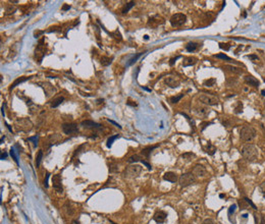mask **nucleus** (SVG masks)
<instances>
[{"label":"nucleus","mask_w":265,"mask_h":224,"mask_svg":"<svg viewBox=\"0 0 265 224\" xmlns=\"http://www.w3.org/2000/svg\"><path fill=\"white\" fill-rule=\"evenodd\" d=\"M242 156H243L245 159H247L249 161H254L257 159L258 157V151H257V148L254 145L251 144H247L243 147L242 149Z\"/></svg>","instance_id":"nucleus-1"},{"label":"nucleus","mask_w":265,"mask_h":224,"mask_svg":"<svg viewBox=\"0 0 265 224\" xmlns=\"http://www.w3.org/2000/svg\"><path fill=\"white\" fill-rule=\"evenodd\" d=\"M240 137L243 141L250 142L256 137V130L252 126H243L240 132Z\"/></svg>","instance_id":"nucleus-2"},{"label":"nucleus","mask_w":265,"mask_h":224,"mask_svg":"<svg viewBox=\"0 0 265 224\" xmlns=\"http://www.w3.org/2000/svg\"><path fill=\"white\" fill-rule=\"evenodd\" d=\"M142 171V167L140 165H130L128 166L124 170V176L126 177H130V178H132V177H137L140 173Z\"/></svg>","instance_id":"nucleus-3"},{"label":"nucleus","mask_w":265,"mask_h":224,"mask_svg":"<svg viewBox=\"0 0 265 224\" xmlns=\"http://www.w3.org/2000/svg\"><path fill=\"white\" fill-rule=\"evenodd\" d=\"M195 181H196V178H195V175L193 173H185L178 179V183H180V185L182 187H189V185L193 184Z\"/></svg>","instance_id":"nucleus-4"},{"label":"nucleus","mask_w":265,"mask_h":224,"mask_svg":"<svg viewBox=\"0 0 265 224\" xmlns=\"http://www.w3.org/2000/svg\"><path fill=\"white\" fill-rule=\"evenodd\" d=\"M187 17L184 13H175L170 17V24L172 27H182L186 24Z\"/></svg>","instance_id":"nucleus-5"},{"label":"nucleus","mask_w":265,"mask_h":224,"mask_svg":"<svg viewBox=\"0 0 265 224\" xmlns=\"http://www.w3.org/2000/svg\"><path fill=\"white\" fill-rule=\"evenodd\" d=\"M201 102H203L206 105L209 106H214L218 104V98L214 95H210V94H202L200 97H199Z\"/></svg>","instance_id":"nucleus-6"},{"label":"nucleus","mask_w":265,"mask_h":224,"mask_svg":"<svg viewBox=\"0 0 265 224\" xmlns=\"http://www.w3.org/2000/svg\"><path fill=\"white\" fill-rule=\"evenodd\" d=\"M52 183H53V187L55 188V191L58 192V194H62L63 192V188H62L61 185V177L60 175L55 174L52 177Z\"/></svg>","instance_id":"nucleus-7"},{"label":"nucleus","mask_w":265,"mask_h":224,"mask_svg":"<svg viewBox=\"0 0 265 224\" xmlns=\"http://www.w3.org/2000/svg\"><path fill=\"white\" fill-rule=\"evenodd\" d=\"M62 130L65 134H76L78 132V126L75 123H64L62 124Z\"/></svg>","instance_id":"nucleus-8"},{"label":"nucleus","mask_w":265,"mask_h":224,"mask_svg":"<svg viewBox=\"0 0 265 224\" xmlns=\"http://www.w3.org/2000/svg\"><path fill=\"white\" fill-rule=\"evenodd\" d=\"M193 174L195 176H199V177H203L206 175V173H207V170H206V168L204 167L203 165H200V164H197L194 166L193 168Z\"/></svg>","instance_id":"nucleus-9"},{"label":"nucleus","mask_w":265,"mask_h":224,"mask_svg":"<svg viewBox=\"0 0 265 224\" xmlns=\"http://www.w3.org/2000/svg\"><path fill=\"white\" fill-rule=\"evenodd\" d=\"M163 22H164V21H163V18L161 17H159V15H154V17H152L149 20L148 25L151 26L152 28H156V27L162 25Z\"/></svg>","instance_id":"nucleus-10"},{"label":"nucleus","mask_w":265,"mask_h":224,"mask_svg":"<svg viewBox=\"0 0 265 224\" xmlns=\"http://www.w3.org/2000/svg\"><path fill=\"white\" fill-rule=\"evenodd\" d=\"M165 84L170 88H178L180 86V80L174 78V76H168V78H165L164 80Z\"/></svg>","instance_id":"nucleus-11"},{"label":"nucleus","mask_w":265,"mask_h":224,"mask_svg":"<svg viewBox=\"0 0 265 224\" xmlns=\"http://www.w3.org/2000/svg\"><path fill=\"white\" fill-rule=\"evenodd\" d=\"M166 217H167V214L165 213L164 211H158L154 215V220L157 223H163V222L165 221Z\"/></svg>","instance_id":"nucleus-12"},{"label":"nucleus","mask_w":265,"mask_h":224,"mask_svg":"<svg viewBox=\"0 0 265 224\" xmlns=\"http://www.w3.org/2000/svg\"><path fill=\"white\" fill-rule=\"evenodd\" d=\"M245 82H246L248 85H250V86H252V87H259V85H260L259 80H257V79H255L254 76H252V75L245 76Z\"/></svg>","instance_id":"nucleus-13"},{"label":"nucleus","mask_w":265,"mask_h":224,"mask_svg":"<svg viewBox=\"0 0 265 224\" xmlns=\"http://www.w3.org/2000/svg\"><path fill=\"white\" fill-rule=\"evenodd\" d=\"M163 179L166 181H169V183H177L178 175L175 174L174 172H166L165 174L163 175Z\"/></svg>","instance_id":"nucleus-14"},{"label":"nucleus","mask_w":265,"mask_h":224,"mask_svg":"<svg viewBox=\"0 0 265 224\" xmlns=\"http://www.w3.org/2000/svg\"><path fill=\"white\" fill-rule=\"evenodd\" d=\"M81 125L84 127H87V129H99V127H101L99 123H96L91 120H85L81 123Z\"/></svg>","instance_id":"nucleus-15"},{"label":"nucleus","mask_w":265,"mask_h":224,"mask_svg":"<svg viewBox=\"0 0 265 224\" xmlns=\"http://www.w3.org/2000/svg\"><path fill=\"white\" fill-rule=\"evenodd\" d=\"M42 42H43V41L40 42V44H39L38 48L36 49V57L38 58L39 62H41L43 56H44V54H45V53H44V49H43V47H42Z\"/></svg>","instance_id":"nucleus-16"},{"label":"nucleus","mask_w":265,"mask_h":224,"mask_svg":"<svg viewBox=\"0 0 265 224\" xmlns=\"http://www.w3.org/2000/svg\"><path fill=\"white\" fill-rule=\"evenodd\" d=\"M196 62H197L196 57H186L184 59V62H182V65L184 66H190V65H194Z\"/></svg>","instance_id":"nucleus-17"},{"label":"nucleus","mask_w":265,"mask_h":224,"mask_svg":"<svg viewBox=\"0 0 265 224\" xmlns=\"http://www.w3.org/2000/svg\"><path fill=\"white\" fill-rule=\"evenodd\" d=\"M30 79H31V78H27V76H22V78L17 79V80H15L14 82L12 83V85H11V86H10L9 90H12V89H14L15 87L18 86V85L22 84V83H24V82H26V80H30Z\"/></svg>","instance_id":"nucleus-18"},{"label":"nucleus","mask_w":265,"mask_h":224,"mask_svg":"<svg viewBox=\"0 0 265 224\" xmlns=\"http://www.w3.org/2000/svg\"><path fill=\"white\" fill-rule=\"evenodd\" d=\"M155 148H157V146H153V147H148V148H145V149H143L142 150V155L143 156H145L146 158H149L150 157V154H151V152L153 151V150L155 149Z\"/></svg>","instance_id":"nucleus-19"},{"label":"nucleus","mask_w":265,"mask_h":224,"mask_svg":"<svg viewBox=\"0 0 265 224\" xmlns=\"http://www.w3.org/2000/svg\"><path fill=\"white\" fill-rule=\"evenodd\" d=\"M135 4H136V3H135L134 1H131V2L127 3V4L122 7V13H127V12H128V11L131 10V8H132V7L135 6Z\"/></svg>","instance_id":"nucleus-20"},{"label":"nucleus","mask_w":265,"mask_h":224,"mask_svg":"<svg viewBox=\"0 0 265 224\" xmlns=\"http://www.w3.org/2000/svg\"><path fill=\"white\" fill-rule=\"evenodd\" d=\"M64 101V98L63 97H58V98H56V99H54L53 101H52V103H51V107L52 108H56V107H58L60 105V104L62 103Z\"/></svg>","instance_id":"nucleus-21"},{"label":"nucleus","mask_w":265,"mask_h":224,"mask_svg":"<svg viewBox=\"0 0 265 224\" xmlns=\"http://www.w3.org/2000/svg\"><path fill=\"white\" fill-rule=\"evenodd\" d=\"M100 62H101V64L103 65V66H108V65L112 62V58H110V57H107V56H103L102 58H101Z\"/></svg>","instance_id":"nucleus-22"},{"label":"nucleus","mask_w":265,"mask_h":224,"mask_svg":"<svg viewBox=\"0 0 265 224\" xmlns=\"http://www.w3.org/2000/svg\"><path fill=\"white\" fill-rule=\"evenodd\" d=\"M198 44L197 43H195V42H190V43H188V45H187V50H188L189 52H193V51H195V50H196L197 48H198Z\"/></svg>","instance_id":"nucleus-23"},{"label":"nucleus","mask_w":265,"mask_h":224,"mask_svg":"<svg viewBox=\"0 0 265 224\" xmlns=\"http://www.w3.org/2000/svg\"><path fill=\"white\" fill-rule=\"evenodd\" d=\"M205 150H206L205 152L208 153L209 155H213V154L215 153V151H216V148H215V147H214L213 145H211V144L209 143V144L207 145V148H206Z\"/></svg>","instance_id":"nucleus-24"},{"label":"nucleus","mask_w":265,"mask_h":224,"mask_svg":"<svg viewBox=\"0 0 265 224\" xmlns=\"http://www.w3.org/2000/svg\"><path fill=\"white\" fill-rule=\"evenodd\" d=\"M225 68H228V71H233V72H236V73H242V72H243V71H242L241 68L236 67V66H232V65H225Z\"/></svg>","instance_id":"nucleus-25"},{"label":"nucleus","mask_w":265,"mask_h":224,"mask_svg":"<svg viewBox=\"0 0 265 224\" xmlns=\"http://www.w3.org/2000/svg\"><path fill=\"white\" fill-rule=\"evenodd\" d=\"M138 161H142V158L140 157L139 155L131 156L130 158H128V163H134V162H138Z\"/></svg>","instance_id":"nucleus-26"},{"label":"nucleus","mask_w":265,"mask_h":224,"mask_svg":"<svg viewBox=\"0 0 265 224\" xmlns=\"http://www.w3.org/2000/svg\"><path fill=\"white\" fill-rule=\"evenodd\" d=\"M215 83H216L215 79H209V80H205V82H204V86H206V87H212V86L215 85Z\"/></svg>","instance_id":"nucleus-27"},{"label":"nucleus","mask_w":265,"mask_h":224,"mask_svg":"<svg viewBox=\"0 0 265 224\" xmlns=\"http://www.w3.org/2000/svg\"><path fill=\"white\" fill-rule=\"evenodd\" d=\"M118 138V134H115V136H112V137H110V138L108 139V141H107V147H108V148H110V147L112 146V144H113V142Z\"/></svg>","instance_id":"nucleus-28"},{"label":"nucleus","mask_w":265,"mask_h":224,"mask_svg":"<svg viewBox=\"0 0 265 224\" xmlns=\"http://www.w3.org/2000/svg\"><path fill=\"white\" fill-rule=\"evenodd\" d=\"M182 97H184V94H181V95H178V96H174V97H171V98H170V102H171V103H178Z\"/></svg>","instance_id":"nucleus-29"},{"label":"nucleus","mask_w":265,"mask_h":224,"mask_svg":"<svg viewBox=\"0 0 265 224\" xmlns=\"http://www.w3.org/2000/svg\"><path fill=\"white\" fill-rule=\"evenodd\" d=\"M42 157H43V152H42V151H39L38 156H37V158H36V166H37V167H39V165H40V163H41Z\"/></svg>","instance_id":"nucleus-30"},{"label":"nucleus","mask_w":265,"mask_h":224,"mask_svg":"<svg viewBox=\"0 0 265 224\" xmlns=\"http://www.w3.org/2000/svg\"><path fill=\"white\" fill-rule=\"evenodd\" d=\"M142 54H143V53H139V54H137V55H136V56H134V57H132V59L130 60V62L128 63V65H132V64H134V63L136 62V61L138 60V58H139V57L142 55Z\"/></svg>","instance_id":"nucleus-31"},{"label":"nucleus","mask_w":265,"mask_h":224,"mask_svg":"<svg viewBox=\"0 0 265 224\" xmlns=\"http://www.w3.org/2000/svg\"><path fill=\"white\" fill-rule=\"evenodd\" d=\"M219 47L221 49L225 50V51H228L229 48H231V45H229L228 43H219Z\"/></svg>","instance_id":"nucleus-32"},{"label":"nucleus","mask_w":265,"mask_h":224,"mask_svg":"<svg viewBox=\"0 0 265 224\" xmlns=\"http://www.w3.org/2000/svg\"><path fill=\"white\" fill-rule=\"evenodd\" d=\"M64 210H66V213H68V214H72V213H73V211H72V209L71 205H69L68 203H66V204L64 205Z\"/></svg>","instance_id":"nucleus-33"},{"label":"nucleus","mask_w":265,"mask_h":224,"mask_svg":"<svg viewBox=\"0 0 265 224\" xmlns=\"http://www.w3.org/2000/svg\"><path fill=\"white\" fill-rule=\"evenodd\" d=\"M15 10H17V8H15L14 6L9 5L8 7H7V9H6V14H11V13H13V12H15Z\"/></svg>","instance_id":"nucleus-34"},{"label":"nucleus","mask_w":265,"mask_h":224,"mask_svg":"<svg viewBox=\"0 0 265 224\" xmlns=\"http://www.w3.org/2000/svg\"><path fill=\"white\" fill-rule=\"evenodd\" d=\"M182 158H184V159H188V160H190L191 158H193V157H195V155L193 153H185L184 155L182 156Z\"/></svg>","instance_id":"nucleus-35"},{"label":"nucleus","mask_w":265,"mask_h":224,"mask_svg":"<svg viewBox=\"0 0 265 224\" xmlns=\"http://www.w3.org/2000/svg\"><path fill=\"white\" fill-rule=\"evenodd\" d=\"M215 57L216 58H221V59H225V60H231V58L225 55V54H217V55H215Z\"/></svg>","instance_id":"nucleus-36"},{"label":"nucleus","mask_w":265,"mask_h":224,"mask_svg":"<svg viewBox=\"0 0 265 224\" xmlns=\"http://www.w3.org/2000/svg\"><path fill=\"white\" fill-rule=\"evenodd\" d=\"M244 200H245V202H246V203H247L248 205H250V206H251V207L253 208V209H255V210L257 209V207L255 206L254 204H253V202H252V201H251L250 199H248V198H245Z\"/></svg>","instance_id":"nucleus-37"},{"label":"nucleus","mask_w":265,"mask_h":224,"mask_svg":"<svg viewBox=\"0 0 265 224\" xmlns=\"http://www.w3.org/2000/svg\"><path fill=\"white\" fill-rule=\"evenodd\" d=\"M242 109H243V105H242L241 102H238L237 107H236V113H240V112H242Z\"/></svg>","instance_id":"nucleus-38"},{"label":"nucleus","mask_w":265,"mask_h":224,"mask_svg":"<svg viewBox=\"0 0 265 224\" xmlns=\"http://www.w3.org/2000/svg\"><path fill=\"white\" fill-rule=\"evenodd\" d=\"M202 224H215V222H214V220L213 219H211V218H207V219H205L204 221H203V223Z\"/></svg>","instance_id":"nucleus-39"},{"label":"nucleus","mask_w":265,"mask_h":224,"mask_svg":"<svg viewBox=\"0 0 265 224\" xmlns=\"http://www.w3.org/2000/svg\"><path fill=\"white\" fill-rule=\"evenodd\" d=\"M109 171H110V172L118 171V168H116V165H115V164H111L110 166H109Z\"/></svg>","instance_id":"nucleus-40"},{"label":"nucleus","mask_w":265,"mask_h":224,"mask_svg":"<svg viewBox=\"0 0 265 224\" xmlns=\"http://www.w3.org/2000/svg\"><path fill=\"white\" fill-rule=\"evenodd\" d=\"M10 154H11V156H12V158L14 159V161L17 162V163H18V157H17V155H15V153H14V150H13V149H11V150H10Z\"/></svg>","instance_id":"nucleus-41"},{"label":"nucleus","mask_w":265,"mask_h":224,"mask_svg":"<svg viewBox=\"0 0 265 224\" xmlns=\"http://www.w3.org/2000/svg\"><path fill=\"white\" fill-rule=\"evenodd\" d=\"M29 141H33L34 144H35V146L38 145V137H37V136H35V137H33V138H30Z\"/></svg>","instance_id":"nucleus-42"},{"label":"nucleus","mask_w":265,"mask_h":224,"mask_svg":"<svg viewBox=\"0 0 265 224\" xmlns=\"http://www.w3.org/2000/svg\"><path fill=\"white\" fill-rule=\"evenodd\" d=\"M127 104L128 106H132V107H137V103L134 102V101H131V100H128V101L127 102Z\"/></svg>","instance_id":"nucleus-43"},{"label":"nucleus","mask_w":265,"mask_h":224,"mask_svg":"<svg viewBox=\"0 0 265 224\" xmlns=\"http://www.w3.org/2000/svg\"><path fill=\"white\" fill-rule=\"evenodd\" d=\"M260 191H261V192H262V194L265 196V181L263 183H261V185H260Z\"/></svg>","instance_id":"nucleus-44"},{"label":"nucleus","mask_w":265,"mask_h":224,"mask_svg":"<svg viewBox=\"0 0 265 224\" xmlns=\"http://www.w3.org/2000/svg\"><path fill=\"white\" fill-rule=\"evenodd\" d=\"M49 176H50V174H49V173H47V174H46L45 181H44V185H45V187H48V179H49Z\"/></svg>","instance_id":"nucleus-45"},{"label":"nucleus","mask_w":265,"mask_h":224,"mask_svg":"<svg viewBox=\"0 0 265 224\" xmlns=\"http://www.w3.org/2000/svg\"><path fill=\"white\" fill-rule=\"evenodd\" d=\"M108 121L110 122V123H112V124H114L115 126H118V129H122V126H120V125L118 124V123H116L115 121H113V120H110V119H108Z\"/></svg>","instance_id":"nucleus-46"},{"label":"nucleus","mask_w":265,"mask_h":224,"mask_svg":"<svg viewBox=\"0 0 265 224\" xmlns=\"http://www.w3.org/2000/svg\"><path fill=\"white\" fill-rule=\"evenodd\" d=\"M178 58H180V56H178V57H175V58H172V59H171V60H170V62H169V64H170V65H173V63H174V61H175V60H177V59H178Z\"/></svg>","instance_id":"nucleus-47"},{"label":"nucleus","mask_w":265,"mask_h":224,"mask_svg":"<svg viewBox=\"0 0 265 224\" xmlns=\"http://www.w3.org/2000/svg\"><path fill=\"white\" fill-rule=\"evenodd\" d=\"M249 58H250V59H256V60H258V57H257V55H249Z\"/></svg>","instance_id":"nucleus-48"},{"label":"nucleus","mask_w":265,"mask_h":224,"mask_svg":"<svg viewBox=\"0 0 265 224\" xmlns=\"http://www.w3.org/2000/svg\"><path fill=\"white\" fill-rule=\"evenodd\" d=\"M69 8H71V6H69V5H63V7H62V10H68Z\"/></svg>","instance_id":"nucleus-49"},{"label":"nucleus","mask_w":265,"mask_h":224,"mask_svg":"<svg viewBox=\"0 0 265 224\" xmlns=\"http://www.w3.org/2000/svg\"><path fill=\"white\" fill-rule=\"evenodd\" d=\"M6 156H7L6 153H2L1 154V160H4V158H6Z\"/></svg>","instance_id":"nucleus-50"},{"label":"nucleus","mask_w":265,"mask_h":224,"mask_svg":"<svg viewBox=\"0 0 265 224\" xmlns=\"http://www.w3.org/2000/svg\"><path fill=\"white\" fill-rule=\"evenodd\" d=\"M72 224H80V222L78 221V220H72Z\"/></svg>","instance_id":"nucleus-51"},{"label":"nucleus","mask_w":265,"mask_h":224,"mask_svg":"<svg viewBox=\"0 0 265 224\" xmlns=\"http://www.w3.org/2000/svg\"><path fill=\"white\" fill-rule=\"evenodd\" d=\"M261 93H262L263 96H265V90H262V92H261Z\"/></svg>","instance_id":"nucleus-52"},{"label":"nucleus","mask_w":265,"mask_h":224,"mask_svg":"<svg viewBox=\"0 0 265 224\" xmlns=\"http://www.w3.org/2000/svg\"><path fill=\"white\" fill-rule=\"evenodd\" d=\"M144 38H145V39H146V40H148V38H149V37H148V36H147V35H145V36H144Z\"/></svg>","instance_id":"nucleus-53"}]
</instances>
